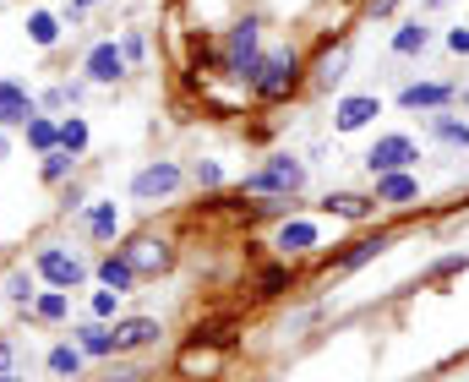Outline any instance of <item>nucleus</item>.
<instances>
[{"label":"nucleus","instance_id":"1","mask_svg":"<svg viewBox=\"0 0 469 382\" xmlns=\"http://www.w3.org/2000/svg\"><path fill=\"white\" fill-rule=\"evenodd\" d=\"M301 186H306V164L295 153H273L257 175L240 181V197H279V202H290Z\"/></svg>","mask_w":469,"mask_h":382},{"label":"nucleus","instance_id":"2","mask_svg":"<svg viewBox=\"0 0 469 382\" xmlns=\"http://www.w3.org/2000/svg\"><path fill=\"white\" fill-rule=\"evenodd\" d=\"M257 38H262V22H257V16H240V22L229 27V38H224V71H229V77L257 82V71H262Z\"/></svg>","mask_w":469,"mask_h":382},{"label":"nucleus","instance_id":"3","mask_svg":"<svg viewBox=\"0 0 469 382\" xmlns=\"http://www.w3.org/2000/svg\"><path fill=\"white\" fill-rule=\"evenodd\" d=\"M295 88H301V60H295L290 49H279V55H262V71H257L251 93H257L262 104H279V98H290Z\"/></svg>","mask_w":469,"mask_h":382},{"label":"nucleus","instance_id":"4","mask_svg":"<svg viewBox=\"0 0 469 382\" xmlns=\"http://www.w3.org/2000/svg\"><path fill=\"white\" fill-rule=\"evenodd\" d=\"M415 159H421L415 137H404V131H388V137H377V142H372V153H366V170H372V175H393V170H410Z\"/></svg>","mask_w":469,"mask_h":382},{"label":"nucleus","instance_id":"5","mask_svg":"<svg viewBox=\"0 0 469 382\" xmlns=\"http://www.w3.org/2000/svg\"><path fill=\"white\" fill-rule=\"evenodd\" d=\"M180 181H186V170H180L175 159H158V164H148V170L131 175V197H137V202H158V197H175Z\"/></svg>","mask_w":469,"mask_h":382},{"label":"nucleus","instance_id":"6","mask_svg":"<svg viewBox=\"0 0 469 382\" xmlns=\"http://www.w3.org/2000/svg\"><path fill=\"white\" fill-rule=\"evenodd\" d=\"M33 268H38V279H49L55 290H76V284L87 279V263H82L76 252H60V246H44V252L33 257Z\"/></svg>","mask_w":469,"mask_h":382},{"label":"nucleus","instance_id":"7","mask_svg":"<svg viewBox=\"0 0 469 382\" xmlns=\"http://www.w3.org/2000/svg\"><path fill=\"white\" fill-rule=\"evenodd\" d=\"M120 257L137 268V274H164L169 263H175V252H169V241H158V235H137L131 246H120Z\"/></svg>","mask_w":469,"mask_h":382},{"label":"nucleus","instance_id":"8","mask_svg":"<svg viewBox=\"0 0 469 382\" xmlns=\"http://www.w3.org/2000/svg\"><path fill=\"white\" fill-rule=\"evenodd\" d=\"M82 71H87V82H120V77H126V49H120L115 38H104V44L87 49Z\"/></svg>","mask_w":469,"mask_h":382},{"label":"nucleus","instance_id":"9","mask_svg":"<svg viewBox=\"0 0 469 382\" xmlns=\"http://www.w3.org/2000/svg\"><path fill=\"white\" fill-rule=\"evenodd\" d=\"M38 115V98L22 88V82H11V77H0V126L11 131V126H27Z\"/></svg>","mask_w":469,"mask_h":382},{"label":"nucleus","instance_id":"10","mask_svg":"<svg viewBox=\"0 0 469 382\" xmlns=\"http://www.w3.org/2000/svg\"><path fill=\"white\" fill-rule=\"evenodd\" d=\"M158 317H120L115 323V345H120V356L126 350H148V345H158Z\"/></svg>","mask_w":469,"mask_h":382},{"label":"nucleus","instance_id":"11","mask_svg":"<svg viewBox=\"0 0 469 382\" xmlns=\"http://www.w3.org/2000/svg\"><path fill=\"white\" fill-rule=\"evenodd\" d=\"M372 115H382L377 98H366V93L339 98V109H333V131H361V126H372Z\"/></svg>","mask_w":469,"mask_h":382},{"label":"nucleus","instance_id":"12","mask_svg":"<svg viewBox=\"0 0 469 382\" xmlns=\"http://www.w3.org/2000/svg\"><path fill=\"white\" fill-rule=\"evenodd\" d=\"M388 246H393V235H388V230H377V235H366V241H355V246H350L344 257H333V263H328V274H350V268H361V263H372V257H382Z\"/></svg>","mask_w":469,"mask_h":382},{"label":"nucleus","instance_id":"13","mask_svg":"<svg viewBox=\"0 0 469 382\" xmlns=\"http://www.w3.org/2000/svg\"><path fill=\"white\" fill-rule=\"evenodd\" d=\"M448 98H454V88H448V82H410V88L399 93V104H404V109H443Z\"/></svg>","mask_w":469,"mask_h":382},{"label":"nucleus","instance_id":"14","mask_svg":"<svg viewBox=\"0 0 469 382\" xmlns=\"http://www.w3.org/2000/svg\"><path fill=\"white\" fill-rule=\"evenodd\" d=\"M415 191H421V181H415L410 170L377 175V202H393V208H404V202H415Z\"/></svg>","mask_w":469,"mask_h":382},{"label":"nucleus","instance_id":"15","mask_svg":"<svg viewBox=\"0 0 469 382\" xmlns=\"http://www.w3.org/2000/svg\"><path fill=\"white\" fill-rule=\"evenodd\" d=\"M317 241H322V230H317V224H311V219H290V224H284V230H279V241H273V246H279V252H290V257H295V252H311V246H317Z\"/></svg>","mask_w":469,"mask_h":382},{"label":"nucleus","instance_id":"16","mask_svg":"<svg viewBox=\"0 0 469 382\" xmlns=\"http://www.w3.org/2000/svg\"><path fill=\"white\" fill-rule=\"evenodd\" d=\"M372 202L377 197H361V191H328L322 197V208L339 213V219H372Z\"/></svg>","mask_w":469,"mask_h":382},{"label":"nucleus","instance_id":"17","mask_svg":"<svg viewBox=\"0 0 469 382\" xmlns=\"http://www.w3.org/2000/svg\"><path fill=\"white\" fill-rule=\"evenodd\" d=\"M82 224H87L93 241H115V230H120V208H115V202H93V208L82 213Z\"/></svg>","mask_w":469,"mask_h":382},{"label":"nucleus","instance_id":"18","mask_svg":"<svg viewBox=\"0 0 469 382\" xmlns=\"http://www.w3.org/2000/svg\"><path fill=\"white\" fill-rule=\"evenodd\" d=\"M71 339H76L87 356H120V345H115V328H104V323H82Z\"/></svg>","mask_w":469,"mask_h":382},{"label":"nucleus","instance_id":"19","mask_svg":"<svg viewBox=\"0 0 469 382\" xmlns=\"http://www.w3.org/2000/svg\"><path fill=\"white\" fill-rule=\"evenodd\" d=\"M432 137L454 153H469V120H459V115H432Z\"/></svg>","mask_w":469,"mask_h":382},{"label":"nucleus","instance_id":"20","mask_svg":"<svg viewBox=\"0 0 469 382\" xmlns=\"http://www.w3.org/2000/svg\"><path fill=\"white\" fill-rule=\"evenodd\" d=\"M98 279H104L109 290H120V295H126V290L137 284V268H131V263L115 252V257H104V263H98Z\"/></svg>","mask_w":469,"mask_h":382},{"label":"nucleus","instance_id":"21","mask_svg":"<svg viewBox=\"0 0 469 382\" xmlns=\"http://www.w3.org/2000/svg\"><path fill=\"white\" fill-rule=\"evenodd\" d=\"M82 356H87V350H82L76 339H71V345H55V350H49V372H55V377H76V372H82Z\"/></svg>","mask_w":469,"mask_h":382},{"label":"nucleus","instance_id":"22","mask_svg":"<svg viewBox=\"0 0 469 382\" xmlns=\"http://www.w3.org/2000/svg\"><path fill=\"white\" fill-rule=\"evenodd\" d=\"M27 38H33L38 49H49V44L60 38V16H55V11H33V16H27Z\"/></svg>","mask_w":469,"mask_h":382},{"label":"nucleus","instance_id":"23","mask_svg":"<svg viewBox=\"0 0 469 382\" xmlns=\"http://www.w3.org/2000/svg\"><path fill=\"white\" fill-rule=\"evenodd\" d=\"M426 44H432V27H421V22H404L393 33V55H421Z\"/></svg>","mask_w":469,"mask_h":382},{"label":"nucleus","instance_id":"24","mask_svg":"<svg viewBox=\"0 0 469 382\" xmlns=\"http://www.w3.org/2000/svg\"><path fill=\"white\" fill-rule=\"evenodd\" d=\"M22 131H27V142H33L38 153H55V148H60V126H55V120H44V115H33Z\"/></svg>","mask_w":469,"mask_h":382},{"label":"nucleus","instance_id":"25","mask_svg":"<svg viewBox=\"0 0 469 382\" xmlns=\"http://www.w3.org/2000/svg\"><path fill=\"white\" fill-rule=\"evenodd\" d=\"M60 148L76 153V159L87 153V120H82V115H66V120H60Z\"/></svg>","mask_w":469,"mask_h":382},{"label":"nucleus","instance_id":"26","mask_svg":"<svg viewBox=\"0 0 469 382\" xmlns=\"http://www.w3.org/2000/svg\"><path fill=\"white\" fill-rule=\"evenodd\" d=\"M284 290H295V274H290V268H262V274H257V295H262V301H273V295H284Z\"/></svg>","mask_w":469,"mask_h":382},{"label":"nucleus","instance_id":"27","mask_svg":"<svg viewBox=\"0 0 469 382\" xmlns=\"http://www.w3.org/2000/svg\"><path fill=\"white\" fill-rule=\"evenodd\" d=\"M71 170H76V153H66V148H55V153H44V170H38V175H44L49 186H60V181H66Z\"/></svg>","mask_w":469,"mask_h":382},{"label":"nucleus","instance_id":"28","mask_svg":"<svg viewBox=\"0 0 469 382\" xmlns=\"http://www.w3.org/2000/svg\"><path fill=\"white\" fill-rule=\"evenodd\" d=\"M33 312H38L44 323H60V317L71 312V295H66V290H44V295L33 301Z\"/></svg>","mask_w":469,"mask_h":382},{"label":"nucleus","instance_id":"29","mask_svg":"<svg viewBox=\"0 0 469 382\" xmlns=\"http://www.w3.org/2000/svg\"><path fill=\"white\" fill-rule=\"evenodd\" d=\"M5 301H16V306H27V301H38V290H33V274H27V268H16V274H5Z\"/></svg>","mask_w":469,"mask_h":382},{"label":"nucleus","instance_id":"30","mask_svg":"<svg viewBox=\"0 0 469 382\" xmlns=\"http://www.w3.org/2000/svg\"><path fill=\"white\" fill-rule=\"evenodd\" d=\"M76 98H82V82H60V88H49V93H44V104H49V109H66V104H76Z\"/></svg>","mask_w":469,"mask_h":382},{"label":"nucleus","instance_id":"31","mask_svg":"<svg viewBox=\"0 0 469 382\" xmlns=\"http://www.w3.org/2000/svg\"><path fill=\"white\" fill-rule=\"evenodd\" d=\"M191 181H197V186H224V164H219V159H197Z\"/></svg>","mask_w":469,"mask_h":382},{"label":"nucleus","instance_id":"32","mask_svg":"<svg viewBox=\"0 0 469 382\" xmlns=\"http://www.w3.org/2000/svg\"><path fill=\"white\" fill-rule=\"evenodd\" d=\"M115 301H120V290H109V284H104V290L93 295V317H115Z\"/></svg>","mask_w":469,"mask_h":382},{"label":"nucleus","instance_id":"33","mask_svg":"<svg viewBox=\"0 0 469 382\" xmlns=\"http://www.w3.org/2000/svg\"><path fill=\"white\" fill-rule=\"evenodd\" d=\"M120 49H126V60H142V55H148V44H142V33H126V38H120Z\"/></svg>","mask_w":469,"mask_h":382},{"label":"nucleus","instance_id":"34","mask_svg":"<svg viewBox=\"0 0 469 382\" xmlns=\"http://www.w3.org/2000/svg\"><path fill=\"white\" fill-rule=\"evenodd\" d=\"M459 268H469V257H443V263H432L437 279H443V274H459Z\"/></svg>","mask_w":469,"mask_h":382},{"label":"nucleus","instance_id":"35","mask_svg":"<svg viewBox=\"0 0 469 382\" xmlns=\"http://www.w3.org/2000/svg\"><path fill=\"white\" fill-rule=\"evenodd\" d=\"M448 49H454V55H469V27H454V33H448Z\"/></svg>","mask_w":469,"mask_h":382},{"label":"nucleus","instance_id":"36","mask_svg":"<svg viewBox=\"0 0 469 382\" xmlns=\"http://www.w3.org/2000/svg\"><path fill=\"white\" fill-rule=\"evenodd\" d=\"M339 77H344V55H333V60L322 66V82H339Z\"/></svg>","mask_w":469,"mask_h":382},{"label":"nucleus","instance_id":"37","mask_svg":"<svg viewBox=\"0 0 469 382\" xmlns=\"http://www.w3.org/2000/svg\"><path fill=\"white\" fill-rule=\"evenodd\" d=\"M0 372H11V345L0 339Z\"/></svg>","mask_w":469,"mask_h":382},{"label":"nucleus","instance_id":"38","mask_svg":"<svg viewBox=\"0 0 469 382\" xmlns=\"http://www.w3.org/2000/svg\"><path fill=\"white\" fill-rule=\"evenodd\" d=\"M87 5H98V0H71V16H82Z\"/></svg>","mask_w":469,"mask_h":382},{"label":"nucleus","instance_id":"39","mask_svg":"<svg viewBox=\"0 0 469 382\" xmlns=\"http://www.w3.org/2000/svg\"><path fill=\"white\" fill-rule=\"evenodd\" d=\"M5 153H11V137H5V126H0V159H5Z\"/></svg>","mask_w":469,"mask_h":382},{"label":"nucleus","instance_id":"40","mask_svg":"<svg viewBox=\"0 0 469 382\" xmlns=\"http://www.w3.org/2000/svg\"><path fill=\"white\" fill-rule=\"evenodd\" d=\"M0 382H22V377H16V372H0Z\"/></svg>","mask_w":469,"mask_h":382},{"label":"nucleus","instance_id":"41","mask_svg":"<svg viewBox=\"0 0 469 382\" xmlns=\"http://www.w3.org/2000/svg\"><path fill=\"white\" fill-rule=\"evenodd\" d=\"M432 5H443V0H432Z\"/></svg>","mask_w":469,"mask_h":382},{"label":"nucleus","instance_id":"42","mask_svg":"<svg viewBox=\"0 0 469 382\" xmlns=\"http://www.w3.org/2000/svg\"><path fill=\"white\" fill-rule=\"evenodd\" d=\"M126 382H131V377H126Z\"/></svg>","mask_w":469,"mask_h":382}]
</instances>
